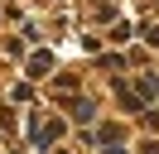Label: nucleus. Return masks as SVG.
I'll list each match as a JSON object with an SVG mask.
<instances>
[{"mask_svg": "<svg viewBox=\"0 0 159 154\" xmlns=\"http://www.w3.org/2000/svg\"><path fill=\"white\" fill-rule=\"evenodd\" d=\"M145 154H159V144H149V149H145Z\"/></svg>", "mask_w": 159, "mask_h": 154, "instance_id": "f257e3e1", "label": "nucleus"}]
</instances>
